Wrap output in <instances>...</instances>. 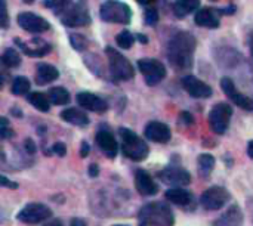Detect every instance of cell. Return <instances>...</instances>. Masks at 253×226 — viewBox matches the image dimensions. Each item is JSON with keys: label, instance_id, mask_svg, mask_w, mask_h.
I'll use <instances>...</instances> for the list:
<instances>
[{"label": "cell", "instance_id": "cell-1", "mask_svg": "<svg viewBox=\"0 0 253 226\" xmlns=\"http://www.w3.org/2000/svg\"><path fill=\"white\" fill-rule=\"evenodd\" d=\"M196 50V38L190 33H178L169 43V61L176 68H190L193 53Z\"/></svg>", "mask_w": 253, "mask_h": 226}, {"label": "cell", "instance_id": "cell-2", "mask_svg": "<svg viewBox=\"0 0 253 226\" xmlns=\"http://www.w3.org/2000/svg\"><path fill=\"white\" fill-rule=\"evenodd\" d=\"M141 226H172L173 225V213L169 206L163 203H151L147 204L139 212Z\"/></svg>", "mask_w": 253, "mask_h": 226}, {"label": "cell", "instance_id": "cell-3", "mask_svg": "<svg viewBox=\"0 0 253 226\" xmlns=\"http://www.w3.org/2000/svg\"><path fill=\"white\" fill-rule=\"evenodd\" d=\"M119 133H120V136L123 139V147H122L123 154L127 158H130L133 161H142V160L147 158V155H148V147H147V144L135 132L122 127L119 130Z\"/></svg>", "mask_w": 253, "mask_h": 226}, {"label": "cell", "instance_id": "cell-4", "mask_svg": "<svg viewBox=\"0 0 253 226\" xmlns=\"http://www.w3.org/2000/svg\"><path fill=\"white\" fill-rule=\"evenodd\" d=\"M101 18L102 21L113 22V24H129L132 18V10L130 7L117 0H108L101 6Z\"/></svg>", "mask_w": 253, "mask_h": 226}, {"label": "cell", "instance_id": "cell-5", "mask_svg": "<svg viewBox=\"0 0 253 226\" xmlns=\"http://www.w3.org/2000/svg\"><path fill=\"white\" fill-rule=\"evenodd\" d=\"M107 56H108V62H110V70L111 74L117 78V80H130L135 75L133 67L129 62L127 58H125L120 52H117L113 47H107L105 49Z\"/></svg>", "mask_w": 253, "mask_h": 226}, {"label": "cell", "instance_id": "cell-6", "mask_svg": "<svg viewBox=\"0 0 253 226\" xmlns=\"http://www.w3.org/2000/svg\"><path fill=\"white\" fill-rule=\"evenodd\" d=\"M59 16L62 24L67 27H84L90 22L89 9L84 0H80L76 4H70Z\"/></svg>", "mask_w": 253, "mask_h": 226}, {"label": "cell", "instance_id": "cell-7", "mask_svg": "<svg viewBox=\"0 0 253 226\" xmlns=\"http://www.w3.org/2000/svg\"><path fill=\"white\" fill-rule=\"evenodd\" d=\"M233 115V110L228 104L225 102H219L216 104L209 114V124L212 127V130L218 135H222L227 132L228 124H230V118Z\"/></svg>", "mask_w": 253, "mask_h": 226}, {"label": "cell", "instance_id": "cell-8", "mask_svg": "<svg viewBox=\"0 0 253 226\" xmlns=\"http://www.w3.org/2000/svg\"><path fill=\"white\" fill-rule=\"evenodd\" d=\"M50 216H52V210L47 206L42 203H33V204L25 206L18 213V221L27 225H37V224L47 221Z\"/></svg>", "mask_w": 253, "mask_h": 226}, {"label": "cell", "instance_id": "cell-9", "mask_svg": "<svg viewBox=\"0 0 253 226\" xmlns=\"http://www.w3.org/2000/svg\"><path fill=\"white\" fill-rule=\"evenodd\" d=\"M138 68L148 86H156L166 77V68L157 59H141L138 61Z\"/></svg>", "mask_w": 253, "mask_h": 226}, {"label": "cell", "instance_id": "cell-10", "mask_svg": "<svg viewBox=\"0 0 253 226\" xmlns=\"http://www.w3.org/2000/svg\"><path fill=\"white\" fill-rule=\"evenodd\" d=\"M228 201H230V192L224 187H212L206 189L200 197V203L206 210H219Z\"/></svg>", "mask_w": 253, "mask_h": 226}, {"label": "cell", "instance_id": "cell-11", "mask_svg": "<svg viewBox=\"0 0 253 226\" xmlns=\"http://www.w3.org/2000/svg\"><path fill=\"white\" fill-rule=\"evenodd\" d=\"M18 25L28 31V33H43V31H47L50 24L42 18L40 15H36V13H31V12H22L18 15Z\"/></svg>", "mask_w": 253, "mask_h": 226}, {"label": "cell", "instance_id": "cell-12", "mask_svg": "<svg viewBox=\"0 0 253 226\" xmlns=\"http://www.w3.org/2000/svg\"><path fill=\"white\" fill-rule=\"evenodd\" d=\"M159 178L163 184L166 185H172L175 188L179 187H185L191 182V176L187 170L181 169V167H166L165 170H162L159 173Z\"/></svg>", "mask_w": 253, "mask_h": 226}, {"label": "cell", "instance_id": "cell-13", "mask_svg": "<svg viewBox=\"0 0 253 226\" xmlns=\"http://www.w3.org/2000/svg\"><path fill=\"white\" fill-rule=\"evenodd\" d=\"M221 86H222L224 93L231 99V102H234L237 107H240V108H243V110H246V111H253V101L249 96L240 93V92L236 89V84H234V81H233L231 78L224 77V78L221 80Z\"/></svg>", "mask_w": 253, "mask_h": 226}, {"label": "cell", "instance_id": "cell-14", "mask_svg": "<svg viewBox=\"0 0 253 226\" xmlns=\"http://www.w3.org/2000/svg\"><path fill=\"white\" fill-rule=\"evenodd\" d=\"M182 87L193 98H209L212 95L211 86H208L205 81H202L194 75H185L182 78Z\"/></svg>", "mask_w": 253, "mask_h": 226}, {"label": "cell", "instance_id": "cell-15", "mask_svg": "<svg viewBox=\"0 0 253 226\" xmlns=\"http://www.w3.org/2000/svg\"><path fill=\"white\" fill-rule=\"evenodd\" d=\"M77 102H79V105L82 108H84L87 111L98 113V114L105 113L107 108H108L107 102L102 98H99V96H96L93 93H89V92H80L77 95Z\"/></svg>", "mask_w": 253, "mask_h": 226}, {"label": "cell", "instance_id": "cell-16", "mask_svg": "<svg viewBox=\"0 0 253 226\" xmlns=\"http://www.w3.org/2000/svg\"><path fill=\"white\" fill-rule=\"evenodd\" d=\"M15 43L21 47V50L25 55L33 56V58L44 56L52 49V46L47 44L46 41H43V38H33L30 43H24V41H21V38H15Z\"/></svg>", "mask_w": 253, "mask_h": 226}, {"label": "cell", "instance_id": "cell-17", "mask_svg": "<svg viewBox=\"0 0 253 226\" xmlns=\"http://www.w3.org/2000/svg\"><path fill=\"white\" fill-rule=\"evenodd\" d=\"M170 129L160 121H151L148 123V126L145 127V138L157 142V144H166L170 139Z\"/></svg>", "mask_w": 253, "mask_h": 226}, {"label": "cell", "instance_id": "cell-18", "mask_svg": "<svg viewBox=\"0 0 253 226\" xmlns=\"http://www.w3.org/2000/svg\"><path fill=\"white\" fill-rule=\"evenodd\" d=\"M135 187L141 195H154L159 191L157 184L153 181V178L142 169L136 170L135 173Z\"/></svg>", "mask_w": 253, "mask_h": 226}, {"label": "cell", "instance_id": "cell-19", "mask_svg": "<svg viewBox=\"0 0 253 226\" xmlns=\"http://www.w3.org/2000/svg\"><path fill=\"white\" fill-rule=\"evenodd\" d=\"M245 218L239 206H231L218 221L213 222V226H243Z\"/></svg>", "mask_w": 253, "mask_h": 226}, {"label": "cell", "instance_id": "cell-20", "mask_svg": "<svg viewBox=\"0 0 253 226\" xmlns=\"http://www.w3.org/2000/svg\"><path fill=\"white\" fill-rule=\"evenodd\" d=\"M96 144L98 147L108 155V157H116L117 154V150H119V145H117V141L116 138L110 133V132H105V130H101L96 133Z\"/></svg>", "mask_w": 253, "mask_h": 226}, {"label": "cell", "instance_id": "cell-21", "mask_svg": "<svg viewBox=\"0 0 253 226\" xmlns=\"http://www.w3.org/2000/svg\"><path fill=\"white\" fill-rule=\"evenodd\" d=\"M194 21L197 25L206 27V28H218L219 27V18L213 13L212 9H208V7L197 10Z\"/></svg>", "mask_w": 253, "mask_h": 226}, {"label": "cell", "instance_id": "cell-22", "mask_svg": "<svg viewBox=\"0 0 253 226\" xmlns=\"http://www.w3.org/2000/svg\"><path fill=\"white\" fill-rule=\"evenodd\" d=\"M59 75V71L49 64H40L37 67V73H36V81L37 84H47L50 81H55Z\"/></svg>", "mask_w": 253, "mask_h": 226}, {"label": "cell", "instance_id": "cell-23", "mask_svg": "<svg viewBox=\"0 0 253 226\" xmlns=\"http://www.w3.org/2000/svg\"><path fill=\"white\" fill-rule=\"evenodd\" d=\"M166 198L170 203H173L176 206H181V207H185V206L193 203L191 192H188L185 189H181V188H172V189L166 191Z\"/></svg>", "mask_w": 253, "mask_h": 226}, {"label": "cell", "instance_id": "cell-24", "mask_svg": "<svg viewBox=\"0 0 253 226\" xmlns=\"http://www.w3.org/2000/svg\"><path fill=\"white\" fill-rule=\"evenodd\" d=\"M61 117H62V120H65L67 123L74 124V126H80V127H83V126H87V124H89V118H87V115H86L83 111L77 110V108H68V110H64V111L61 113Z\"/></svg>", "mask_w": 253, "mask_h": 226}, {"label": "cell", "instance_id": "cell-25", "mask_svg": "<svg viewBox=\"0 0 253 226\" xmlns=\"http://www.w3.org/2000/svg\"><path fill=\"white\" fill-rule=\"evenodd\" d=\"M200 4V0H176L173 4V12L178 18H184L194 12Z\"/></svg>", "mask_w": 253, "mask_h": 226}, {"label": "cell", "instance_id": "cell-26", "mask_svg": "<svg viewBox=\"0 0 253 226\" xmlns=\"http://www.w3.org/2000/svg\"><path fill=\"white\" fill-rule=\"evenodd\" d=\"M28 102L34 108H37L39 111H42V113H47L49 108H50V101L42 92H33V93H30L28 95Z\"/></svg>", "mask_w": 253, "mask_h": 226}, {"label": "cell", "instance_id": "cell-27", "mask_svg": "<svg viewBox=\"0 0 253 226\" xmlns=\"http://www.w3.org/2000/svg\"><path fill=\"white\" fill-rule=\"evenodd\" d=\"M197 166H199V175L202 178H208L212 173L213 167H215V158H213V155H211V154H202L199 157V160H197Z\"/></svg>", "mask_w": 253, "mask_h": 226}, {"label": "cell", "instance_id": "cell-28", "mask_svg": "<svg viewBox=\"0 0 253 226\" xmlns=\"http://www.w3.org/2000/svg\"><path fill=\"white\" fill-rule=\"evenodd\" d=\"M49 101L55 105H65L70 102V93L64 87H52L49 92Z\"/></svg>", "mask_w": 253, "mask_h": 226}, {"label": "cell", "instance_id": "cell-29", "mask_svg": "<svg viewBox=\"0 0 253 226\" xmlns=\"http://www.w3.org/2000/svg\"><path fill=\"white\" fill-rule=\"evenodd\" d=\"M0 61L7 67V68H16L21 64V56L15 49H6L0 58Z\"/></svg>", "mask_w": 253, "mask_h": 226}, {"label": "cell", "instance_id": "cell-30", "mask_svg": "<svg viewBox=\"0 0 253 226\" xmlns=\"http://www.w3.org/2000/svg\"><path fill=\"white\" fill-rule=\"evenodd\" d=\"M13 95H25L30 90V81L25 77H16L10 87Z\"/></svg>", "mask_w": 253, "mask_h": 226}, {"label": "cell", "instance_id": "cell-31", "mask_svg": "<svg viewBox=\"0 0 253 226\" xmlns=\"http://www.w3.org/2000/svg\"><path fill=\"white\" fill-rule=\"evenodd\" d=\"M70 4L71 0H44V6L52 9L56 15H61Z\"/></svg>", "mask_w": 253, "mask_h": 226}, {"label": "cell", "instance_id": "cell-32", "mask_svg": "<svg viewBox=\"0 0 253 226\" xmlns=\"http://www.w3.org/2000/svg\"><path fill=\"white\" fill-rule=\"evenodd\" d=\"M116 41H117L119 47H122V49H130V47L133 46L135 37H133L127 30H125V31H122L120 34H117Z\"/></svg>", "mask_w": 253, "mask_h": 226}, {"label": "cell", "instance_id": "cell-33", "mask_svg": "<svg viewBox=\"0 0 253 226\" xmlns=\"http://www.w3.org/2000/svg\"><path fill=\"white\" fill-rule=\"evenodd\" d=\"M70 43L76 50H84L87 47V40L80 34H71L70 36Z\"/></svg>", "mask_w": 253, "mask_h": 226}, {"label": "cell", "instance_id": "cell-34", "mask_svg": "<svg viewBox=\"0 0 253 226\" xmlns=\"http://www.w3.org/2000/svg\"><path fill=\"white\" fill-rule=\"evenodd\" d=\"M9 16H7V6L4 0H0V28H7Z\"/></svg>", "mask_w": 253, "mask_h": 226}, {"label": "cell", "instance_id": "cell-35", "mask_svg": "<svg viewBox=\"0 0 253 226\" xmlns=\"http://www.w3.org/2000/svg\"><path fill=\"white\" fill-rule=\"evenodd\" d=\"M157 21H159V13H157V10L153 9V7L147 9V12H145V22L150 24V25H154Z\"/></svg>", "mask_w": 253, "mask_h": 226}, {"label": "cell", "instance_id": "cell-36", "mask_svg": "<svg viewBox=\"0 0 253 226\" xmlns=\"http://www.w3.org/2000/svg\"><path fill=\"white\" fill-rule=\"evenodd\" d=\"M179 121H181L182 124H185V126H191V124L194 123V118H193V115H191L190 113L182 111V113L179 114Z\"/></svg>", "mask_w": 253, "mask_h": 226}, {"label": "cell", "instance_id": "cell-37", "mask_svg": "<svg viewBox=\"0 0 253 226\" xmlns=\"http://www.w3.org/2000/svg\"><path fill=\"white\" fill-rule=\"evenodd\" d=\"M52 151H53L56 155L64 157V155H65V152H67V148H65V145H64L62 142H56V144L52 147Z\"/></svg>", "mask_w": 253, "mask_h": 226}, {"label": "cell", "instance_id": "cell-38", "mask_svg": "<svg viewBox=\"0 0 253 226\" xmlns=\"http://www.w3.org/2000/svg\"><path fill=\"white\" fill-rule=\"evenodd\" d=\"M0 187L9 188V189H16V188H18V185H16L15 182H10L7 178H4V176H1V175H0Z\"/></svg>", "mask_w": 253, "mask_h": 226}, {"label": "cell", "instance_id": "cell-39", "mask_svg": "<svg viewBox=\"0 0 253 226\" xmlns=\"http://www.w3.org/2000/svg\"><path fill=\"white\" fill-rule=\"evenodd\" d=\"M13 136V132L7 126H0V139H7Z\"/></svg>", "mask_w": 253, "mask_h": 226}, {"label": "cell", "instance_id": "cell-40", "mask_svg": "<svg viewBox=\"0 0 253 226\" xmlns=\"http://www.w3.org/2000/svg\"><path fill=\"white\" fill-rule=\"evenodd\" d=\"M24 147H25V150H27L28 154H34L36 152V144L31 139H27L25 144H24Z\"/></svg>", "mask_w": 253, "mask_h": 226}, {"label": "cell", "instance_id": "cell-41", "mask_svg": "<svg viewBox=\"0 0 253 226\" xmlns=\"http://www.w3.org/2000/svg\"><path fill=\"white\" fill-rule=\"evenodd\" d=\"M98 173H99L98 166L96 164H90V167H89V176L90 178H95V176H98Z\"/></svg>", "mask_w": 253, "mask_h": 226}, {"label": "cell", "instance_id": "cell-42", "mask_svg": "<svg viewBox=\"0 0 253 226\" xmlns=\"http://www.w3.org/2000/svg\"><path fill=\"white\" fill-rule=\"evenodd\" d=\"M87 154H89V145L86 142H83L82 144V150H80V155L82 157H86Z\"/></svg>", "mask_w": 253, "mask_h": 226}, {"label": "cell", "instance_id": "cell-43", "mask_svg": "<svg viewBox=\"0 0 253 226\" xmlns=\"http://www.w3.org/2000/svg\"><path fill=\"white\" fill-rule=\"evenodd\" d=\"M70 226H87L82 219H73L71 221V224H70Z\"/></svg>", "mask_w": 253, "mask_h": 226}, {"label": "cell", "instance_id": "cell-44", "mask_svg": "<svg viewBox=\"0 0 253 226\" xmlns=\"http://www.w3.org/2000/svg\"><path fill=\"white\" fill-rule=\"evenodd\" d=\"M248 154H249V157L253 158V141L252 142H249V147H248Z\"/></svg>", "mask_w": 253, "mask_h": 226}, {"label": "cell", "instance_id": "cell-45", "mask_svg": "<svg viewBox=\"0 0 253 226\" xmlns=\"http://www.w3.org/2000/svg\"><path fill=\"white\" fill-rule=\"evenodd\" d=\"M136 38H139V41H141V43H144V44L148 41V38H147L145 36H142V34H138V36H136Z\"/></svg>", "mask_w": 253, "mask_h": 226}, {"label": "cell", "instance_id": "cell-46", "mask_svg": "<svg viewBox=\"0 0 253 226\" xmlns=\"http://www.w3.org/2000/svg\"><path fill=\"white\" fill-rule=\"evenodd\" d=\"M139 4H144V6H147V4H151V3H154V0H136Z\"/></svg>", "mask_w": 253, "mask_h": 226}, {"label": "cell", "instance_id": "cell-47", "mask_svg": "<svg viewBox=\"0 0 253 226\" xmlns=\"http://www.w3.org/2000/svg\"><path fill=\"white\" fill-rule=\"evenodd\" d=\"M46 226H62V224L59 221H52V222H49Z\"/></svg>", "mask_w": 253, "mask_h": 226}, {"label": "cell", "instance_id": "cell-48", "mask_svg": "<svg viewBox=\"0 0 253 226\" xmlns=\"http://www.w3.org/2000/svg\"><path fill=\"white\" fill-rule=\"evenodd\" d=\"M0 126H7V120L1 117V118H0Z\"/></svg>", "mask_w": 253, "mask_h": 226}, {"label": "cell", "instance_id": "cell-49", "mask_svg": "<svg viewBox=\"0 0 253 226\" xmlns=\"http://www.w3.org/2000/svg\"><path fill=\"white\" fill-rule=\"evenodd\" d=\"M3 83H4V80H3V74H1V71H0V89L3 87Z\"/></svg>", "mask_w": 253, "mask_h": 226}, {"label": "cell", "instance_id": "cell-50", "mask_svg": "<svg viewBox=\"0 0 253 226\" xmlns=\"http://www.w3.org/2000/svg\"><path fill=\"white\" fill-rule=\"evenodd\" d=\"M251 50H252V56H253V34H252V37H251Z\"/></svg>", "mask_w": 253, "mask_h": 226}, {"label": "cell", "instance_id": "cell-51", "mask_svg": "<svg viewBox=\"0 0 253 226\" xmlns=\"http://www.w3.org/2000/svg\"><path fill=\"white\" fill-rule=\"evenodd\" d=\"M24 1H25V3H33L34 0H24Z\"/></svg>", "mask_w": 253, "mask_h": 226}, {"label": "cell", "instance_id": "cell-52", "mask_svg": "<svg viewBox=\"0 0 253 226\" xmlns=\"http://www.w3.org/2000/svg\"><path fill=\"white\" fill-rule=\"evenodd\" d=\"M119 226H123V225H119Z\"/></svg>", "mask_w": 253, "mask_h": 226}, {"label": "cell", "instance_id": "cell-53", "mask_svg": "<svg viewBox=\"0 0 253 226\" xmlns=\"http://www.w3.org/2000/svg\"><path fill=\"white\" fill-rule=\"evenodd\" d=\"M213 1H215V0H213Z\"/></svg>", "mask_w": 253, "mask_h": 226}]
</instances>
